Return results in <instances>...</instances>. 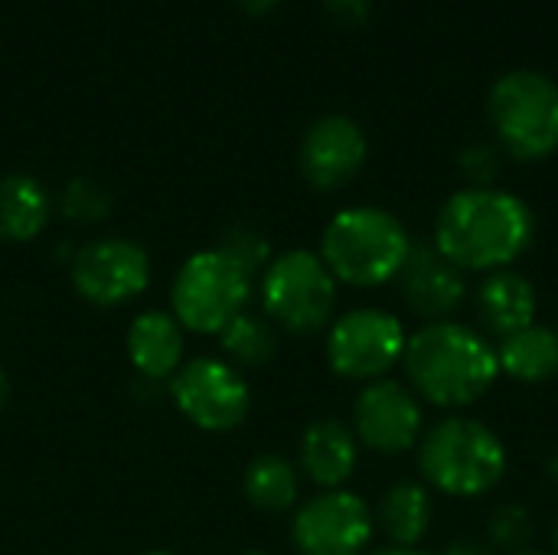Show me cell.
<instances>
[{
  "mask_svg": "<svg viewBox=\"0 0 558 555\" xmlns=\"http://www.w3.org/2000/svg\"><path fill=\"white\" fill-rule=\"evenodd\" d=\"M536 242V216L526 200L497 186H464L435 216L432 245L464 275L513 268Z\"/></svg>",
  "mask_w": 558,
  "mask_h": 555,
  "instance_id": "6da1fadb",
  "label": "cell"
},
{
  "mask_svg": "<svg viewBox=\"0 0 558 555\" xmlns=\"http://www.w3.org/2000/svg\"><path fill=\"white\" fill-rule=\"evenodd\" d=\"M402 370L409 389L445 412H461L481 402L500 379L497 343L471 324L432 321L409 334Z\"/></svg>",
  "mask_w": 558,
  "mask_h": 555,
  "instance_id": "7a4b0ae2",
  "label": "cell"
},
{
  "mask_svg": "<svg viewBox=\"0 0 558 555\" xmlns=\"http://www.w3.org/2000/svg\"><path fill=\"white\" fill-rule=\"evenodd\" d=\"M510 471V451L504 438L481 419L451 412L425 429L418 442V474L428 491L477 500L504 484Z\"/></svg>",
  "mask_w": 558,
  "mask_h": 555,
  "instance_id": "3957f363",
  "label": "cell"
},
{
  "mask_svg": "<svg viewBox=\"0 0 558 555\" xmlns=\"http://www.w3.org/2000/svg\"><path fill=\"white\" fill-rule=\"evenodd\" d=\"M415 239L405 222L379 206L340 209L320 239V258L337 278V285L379 288L402 275Z\"/></svg>",
  "mask_w": 558,
  "mask_h": 555,
  "instance_id": "277c9868",
  "label": "cell"
},
{
  "mask_svg": "<svg viewBox=\"0 0 558 555\" xmlns=\"http://www.w3.org/2000/svg\"><path fill=\"white\" fill-rule=\"evenodd\" d=\"M497 141L517 160H543L558 150V85L536 69L500 75L487 98Z\"/></svg>",
  "mask_w": 558,
  "mask_h": 555,
  "instance_id": "5b68a950",
  "label": "cell"
},
{
  "mask_svg": "<svg viewBox=\"0 0 558 555\" xmlns=\"http://www.w3.org/2000/svg\"><path fill=\"white\" fill-rule=\"evenodd\" d=\"M255 278L222 249L196 252L173 281V317L196 334H222L252 301Z\"/></svg>",
  "mask_w": 558,
  "mask_h": 555,
  "instance_id": "8992f818",
  "label": "cell"
},
{
  "mask_svg": "<svg viewBox=\"0 0 558 555\" xmlns=\"http://www.w3.org/2000/svg\"><path fill=\"white\" fill-rule=\"evenodd\" d=\"M265 317L298 337L320 334L333 324L337 278L317 252H284L262 272Z\"/></svg>",
  "mask_w": 558,
  "mask_h": 555,
  "instance_id": "52a82bcc",
  "label": "cell"
},
{
  "mask_svg": "<svg viewBox=\"0 0 558 555\" xmlns=\"http://www.w3.org/2000/svg\"><path fill=\"white\" fill-rule=\"evenodd\" d=\"M405 343V324L392 311L356 307L330 324L327 363L343 379L376 383L386 379L396 366H402Z\"/></svg>",
  "mask_w": 558,
  "mask_h": 555,
  "instance_id": "ba28073f",
  "label": "cell"
},
{
  "mask_svg": "<svg viewBox=\"0 0 558 555\" xmlns=\"http://www.w3.org/2000/svg\"><path fill=\"white\" fill-rule=\"evenodd\" d=\"M376 533V514L353 491H324L298 507L291 540L301 555H363Z\"/></svg>",
  "mask_w": 558,
  "mask_h": 555,
  "instance_id": "9c48e42d",
  "label": "cell"
},
{
  "mask_svg": "<svg viewBox=\"0 0 558 555\" xmlns=\"http://www.w3.org/2000/svg\"><path fill=\"white\" fill-rule=\"evenodd\" d=\"M170 396L177 409L203 432H232L245 422L252 409V393L242 373L222 360H193L173 383Z\"/></svg>",
  "mask_w": 558,
  "mask_h": 555,
  "instance_id": "30bf717a",
  "label": "cell"
},
{
  "mask_svg": "<svg viewBox=\"0 0 558 555\" xmlns=\"http://www.w3.org/2000/svg\"><path fill=\"white\" fill-rule=\"evenodd\" d=\"M353 432L376 455H405L425 435V402L402 379L366 383L353 406Z\"/></svg>",
  "mask_w": 558,
  "mask_h": 555,
  "instance_id": "8fae6325",
  "label": "cell"
},
{
  "mask_svg": "<svg viewBox=\"0 0 558 555\" xmlns=\"http://www.w3.org/2000/svg\"><path fill=\"white\" fill-rule=\"evenodd\" d=\"M150 281V258L141 245L128 239H101L75 252L72 285L75 291L98 304L118 307L134 301Z\"/></svg>",
  "mask_w": 558,
  "mask_h": 555,
  "instance_id": "7c38bea8",
  "label": "cell"
},
{
  "mask_svg": "<svg viewBox=\"0 0 558 555\" xmlns=\"http://www.w3.org/2000/svg\"><path fill=\"white\" fill-rule=\"evenodd\" d=\"M366 150V134L353 118L324 114L301 141V173L317 190H340L363 170Z\"/></svg>",
  "mask_w": 558,
  "mask_h": 555,
  "instance_id": "4fadbf2b",
  "label": "cell"
},
{
  "mask_svg": "<svg viewBox=\"0 0 558 555\" xmlns=\"http://www.w3.org/2000/svg\"><path fill=\"white\" fill-rule=\"evenodd\" d=\"M396 285L402 291L405 307L425 324L451 321L468 298V275L451 265L432 242L412 245V255Z\"/></svg>",
  "mask_w": 558,
  "mask_h": 555,
  "instance_id": "5bb4252c",
  "label": "cell"
},
{
  "mask_svg": "<svg viewBox=\"0 0 558 555\" xmlns=\"http://www.w3.org/2000/svg\"><path fill=\"white\" fill-rule=\"evenodd\" d=\"M474 314L487 337L504 340V337L536 324V314H539L536 285L517 268L490 272L474 288Z\"/></svg>",
  "mask_w": 558,
  "mask_h": 555,
  "instance_id": "9a60e30c",
  "label": "cell"
},
{
  "mask_svg": "<svg viewBox=\"0 0 558 555\" xmlns=\"http://www.w3.org/2000/svg\"><path fill=\"white\" fill-rule=\"evenodd\" d=\"M360 464V438L340 419H317L301 435V471L324 491H340Z\"/></svg>",
  "mask_w": 558,
  "mask_h": 555,
  "instance_id": "2e32d148",
  "label": "cell"
},
{
  "mask_svg": "<svg viewBox=\"0 0 558 555\" xmlns=\"http://www.w3.org/2000/svg\"><path fill=\"white\" fill-rule=\"evenodd\" d=\"M128 357L134 370L150 379H173L183 360V327L173 314L147 311L128 330Z\"/></svg>",
  "mask_w": 558,
  "mask_h": 555,
  "instance_id": "e0dca14e",
  "label": "cell"
},
{
  "mask_svg": "<svg viewBox=\"0 0 558 555\" xmlns=\"http://www.w3.org/2000/svg\"><path fill=\"white\" fill-rule=\"evenodd\" d=\"M500 376L523 386H543L558 376V330L546 324H530L504 340H497Z\"/></svg>",
  "mask_w": 558,
  "mask_h": 555,
  "instance_id": "ac0fdd59",
  "label": "cell"
},
{
  "mask_svg": "<svg viewBox=\"0 0 558 555\" xmlns=\"http://www.w3.org/2000/svg\"><path fill=\"white\" fill-rule=\"evenodd\" d=\"M432 520L435 500L422 481H396L376 507V523L389 536V546H422Z\"/></svg>",
  "mask_w": 558,
  "mask_h": 555,
  "instance_id": "d6986e66",
  "label": "cell"
},
{
  "mask_svg": "<svg viewBox=\"0 0 558 555\" xmlns=\"http://www.w3.org/2000/svg\"><path fill=\"white\" fill-rule=\"evenodd\" d=\"M49 219V193L39 180L13 173L0 180V239L29 242Z\"/></svg>",
  "mask_w": 558,
  "mask_h": 555,
  "instance_id": "ffe728a7",
  "label": "cell"
},
{
  "mask_svg": "<svg viewBox=\"0 0 558 555\" xmlns=\"http://www.w3.org/2000/svg\"><path fill=\"white\" fill-rule=\"evenodd\" d=\"M245 497L265 514H284L298 504V468L278 455H258L245 468Z\"/></svg>",
  "mask_w": 558,
  "mask_h": 555,
  "instance_id": "44dd1931",
  "label": "cell"
},
{
  "mask_svg": "<svg viewBox=\"0 0 558 555\" xmlns=\"http://www.w3.org/2000/svg\"><path fill=\"white\" fill-rule=\"evenodd\" d=\"M219 337H222V353L229 357V363L242 366V370L265 366L278 350V337H275L271 324L265 317L248 314V311L239 314Z\"/></svg>",
  "mask_w": 558,
  "mask_h": 555,
  "instance_id": "7402d4cb",
  "label": "cell"
},
{
  "mask_svg": "<svg viewBox=\"0 0 558 555\" xmlns=\"http://www.w3.org/2000/svg\"><path fill=\"white\" fill-rule=\"evenodd\" d=\"M487 540L500 553H526L530 543H533V514H530V507L517 504V500L500 504L487 520Z\"/></svg>",
  "mask_w": 558,
  "mask_h": 555,
  "instance_id": "603a6c76",
  "label": "cell"
},
{
  "mask_svg": "<svg viewBox=\"0 0 558 555\" xmlns=\"http://www.w3.org/2000/svg\"><path fill=\"white\" fill-rule=\"evenodd\" d=\"M216 249H222V252H226L235 265H242L252 278L271 265V249H268L265 236H262V232H255V229H245V226L229 229Z\"/></svg>",
  "mask_w": 558,
  "mask_h": 555,
  "instance_id": "cb8c5ba5",
  "label": "cell"
},
{
  "mask_svg": "<svg viewBox=\"0 0 558 555\" xmlns=\"http://www.w3.org/2000/svg\"><path fill=\"white\" fill-rule=\"evenodd\" d=\"M108 206H111L108 193L95 180H85V177L72 180L65 186V193H62V209H65L69 219L95 222V219H101L108 213Z\"/></svg>",
  "mask_w": 558,
  "mask_h": 555,
  "instance_id": "d4e9b609",
  "label": "cell"
},
{
  "mask_svg": "<svg viewBox=\"0 0 558 555\" xmlns=\"http://www.w3.org/2000/svg\"><path fill=\"white\" fill-rule=\"evenodd\" d=\"M458 167L471 186H494V180L500 173V154L490 144H471L461 150Z\"/></svg>",
  "mask_w": 558,
  "mask_h": 555,
  "instance_id": "484cf974",
  "label": "cell"
},
{
  "mask_svg": "<svg viewBox=\"0 0 558 555\" xmlns=\"http://www.w3.org/2000/svg\"><path fill=\"white\" fill-rule=\"evenodd\" d=\"M324 3H327V10H330L337 20H343V23H360V20H366L373 0H324Z\"/></svg>",
  "mask_w": 558,
  "mask_h": 555,
  "instance_id": "4316f807",
  "label": "cell"
},
{
  "mask_svg": "<svg viewBox=\"0 0 558 555\" xmlns=\"http://www.w3.org/2000/svg\"><path fill=\"white\" fill-rule=\"evenodd\" d=\"M438 555H490L481 543H474V540H454V543H448L445 550Z\"/></svg>",
  "mask_w": 558,
  "mask_h": 555,
  "instance_id": "83f0119b",
  "label": "cell"
},
{
  "mask_svg": "<svg viewBox=\"0 0 558 555\" xmlns=\"http://www.w3.org/2000/svg\"><path fill=\"white\" fill-rule=\"evenodd\" d=\"M369 555H432L425 553L422 546H383V550H376V553Z\"/></svg>",
  "mask_w": 558,
  "mask_h": 555,
  "instance_id": "f1b7e54d",
  "label": "cell"
},
{
  "mask_svg": "<svg viewBox=\"0 0 558 555\" xmlns=\"http://www.w3.org/2000/svg\"><path fill=\"white\" fill-rule=\"evenodd\" d=\"M275 3H278V0H239V7L248 10V13H268Z\"/></svg>",
  "mask_w": 558,
  "mask_h": 555,
  "instance_id": "f546056e",
  "label": "cell"
},
{
  "mask_svg": "<svg viewBox=\"0 0 558 555\" xmlns=\"http://www.w3.org/2000/svg\"><path fill=\"white\" fill-rule=\"evenodd\" d=\"M546 478H549V484L556 487L558 494V448L549 455V461H546Z\"/></svg>",
  "mask_w": 558,
  "mask_h": 555,
  "instance_id": "4dcf8cb0",
  "label": "cell"
},
{
  "mask_svg": "<svg viewBox=\"0 0 558 555\" xmlns=\"http://www.w3.org/2000/svg\"><path fill=\"white\" fill-rule=\"evenodd\" d=\"M7 399H10V379H7V373L0 370V409L7 406Z\"/></svg>",
  "mask_w": 558,
  "mask_h": 555,
  "instance_id": "1f68e13d",
  "label": "cell"
},
{
  "mask_svg": "<svg viewBox=\"0 0 558 555\" xmlns=\"http://www.w3.org/2000/svg\"><path fill=\"white\" fill-rule=\"evenodd\" d=\"M553 553L558 555V517H556V527H553Z\"/></svg>",
  "mask_w": 558,
  "mask_h": 555,
  "instance_id": "d6a6232c",
  "label": "cell"
},
{
  "mask_svg": "<svg viewBox=\"0 0 558 555\" xmlns=\"http://www.w3.org/2000/svg\"><path fill=\"white\" fill-rule=\"evenodd\" d=\"M517 555H556V553H543V550H526V553H517Z\"/></svg>",
  "mask_w": 558,
  "mask_h": 555,
  "instance_id": "836d02e7",
  "label": "cell"
},
{
  "mask_svg": "<svg viewBox=\"0 0 558 555\" xmlns=\"http://www.w3.org/2000/svg\"><path fill=\"white\" fill-rule=\"evenodd\" d=\"M245 555H265V553H258V550H252V553H245Z\"/></svg>",
  "mask_w": 558,
  "mask_h": 555,
  "instance_id": "e575fe53",
  "label": "cell"
},
{
  "mask_svg": "<svg viewBox=\"0 0 558 555\" xmlns=\"http://www.w3.org/2000/svg\"><path fill=\"white\" fill-rule=\"evenodd\" d=\"M144 555H173V553H144Z\"/></svg>",
  "mask_w": 558,
  "mask_h": 555,
  "instance_id": "d590c367",
  "label": "cell"
},
{
  "mask_svg": "<svg viewBox=\"0 0 558 555\" xmlns=\"http://www.w3.org/2000/svg\"><path fill=\"white\" fill-rule=\"evenodd\" d=\"M556 330H558V324H556Z\"/></svg>",
  "mask_w": 558,
  "mask_h": 555,
  "instance_id": "8d00e7d4",
  "label": "cell"
}]
</instances>
